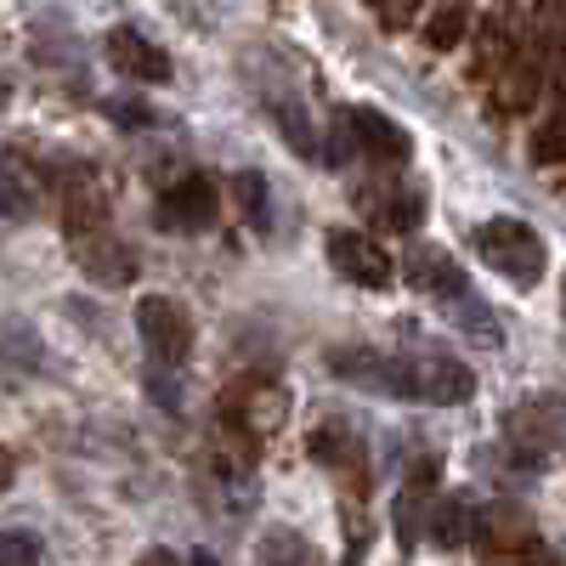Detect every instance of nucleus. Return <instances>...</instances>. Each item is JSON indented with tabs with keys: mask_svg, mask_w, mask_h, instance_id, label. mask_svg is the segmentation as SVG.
<instances>
[{
	"mask_svg": "<svg viewBox=\"0 0 566 566\" xmlns=\"http://www.w3.org/2000/svg\"><path fill=\"white\" fill-rule=\"evenodd\" d=\"M328 374L363 391L402 397V402H464L476 391L470 368L453 357H391V352H368V346L328 352Z\"/></svg>",
	"mask_w": 566,
	"mask_h": 566,
	"instance_id": "f257e3e1",
	"label": "nucleus"
},
{
	"mask_svg": "<svg viewBox=\"0 0 566 566\" xmlns=\"http://www.w3.org/2000/svg\"><path fill=\"white\" fill-rule=\"evenodd\" d=\"M136 335H142V352H148V368L159 374V397L176 408L165 380L181 374V363L193 357V317H187L170 295H142L136 301Z\"/></svg>",
	"mask_w": 566,
	"mask_h": 566,
	"instance_id": "f03ea898",
	"label": "nucleus"
},
{
	"mask_svg": "<svg viewBox=\"0 0 566 566\" xmlns=\"http://www.w3.org/2000/svg\"><path fill=\"white\" fill-rule=\"evenodd\" d=\"M69 250L80 255V266L97 277V283L103 277L108 283H125L136 272L130 250L114 239V221H108V205L103 199H85V193L69 199Z\"/></svg>",
	"mask_w": 566,
	"mask_h": 566,
	"instance_id": "7ed1b4c3",
	"label": "nucleus"
},
{
	"mask_svg": "<svg viewBox=\"0 0 566 566\" xmlns=\"http://www.w3.org/2000/svg\"><path fill=\"white\" fill-rule=\"evenodd\" d=\"M476 255H482L499 277H510L515 290H533V283L544 277V266H549L544 239H538L527 221H515V216H493V221L476 227Z\"/></svg>",
	"mask_w": 566,
	"mask_h": 566,
	"instance_id": "20e7f679",
	"label": "nucleus"
},
{
	"mask_svg": "<svg viewBox=\"0 0 566 566\" xmlns=\"http://www.w3.org/2000/svg\"><path fill=\"white\" fill-rule=\"evenodd\" d=\"M328 266H335L346 283H357V290H386L391 283V255L368 239V232L357 227H340V232H328Z\"/></svg>",
	"mask_w": 566,
	"mask_h": 566,
	"instance_id": "39448f33",
	"label": "nucleus"
},
{
	"mask_svg": "<svg viewBox=\"0 0 566 566\" xmlns=\"http://www.w3.org/2000/svg\"><path fill=\"white\" fill-rule=\"evenodd\" d=\"M340 130H346V148L368 154L374 165H402V159L413 154L408 130H402L391 114H380V108H346V114H340Z\"/></svg>",
	"mask_w": 566,
	"mask_h": 566,
	"instance_id": "423d86ee",
	"label": "nucleus"
},
{
	"mask_svg": "<svg viewBox=\"0 0 566 566\" xmlns=\"http://www.w3.org/2000/svg\"><path fill=\"white\" fill-rule=\"evenodd\" d=\"M216 216H221V193H216V181L205 170L170 181L165 199H159V221L170 232H205V227H216Z\"/></svg>",
	"mask_w": 566,
	"mask_h": 566,
	"instance_id": "0eeeda50",
	"label": "nucleus"
},
{
	"mask_svg": "<svg viewBox=\"0 0 566 566\" xmlns=\"http://www.w3.org/2000/svg\"><path fill=\"white\" fill-rule=\"evenodd\" d=\"M103 52H108V63H114L130 85H165V80H170V57H165V45H159V40H148L142 29H130V23L108 29Z\"/></svg>",
	"mask_w": 566,
	"mask_h": 566,
	"instance_id": "6e6552de",
	"label": "nucleus"
},
{
	"mask_svg": "<svg viewBox=\"0 0 566 566\" xmlns=\"http://www.w3.org/2000/svg\"><path fill=\"white\" fill-rule=\"evenodd\" d=\"M408 277H413V290H424V295H442V301H470V283H464V272H459V261L448 255V250H413L408 255Z\"/></svg>",
	"mask_w": 566,
	"mask_h": 566,
	"instance_id": "1a4fd4ad",
	"label": "nucleus"
},
{
	"mask_svg": "<svg viewBox=\"0 0 566 566\" xmlns=\"http://www.w3.org/2000/svg\"><path fill=\"white\" fill-rule=\"evenodd\" d=\"M357 205L380 227H391V232H413L419 216H424V193H419V187H380V193H357Z\"/></svg>",
	"mask_w": 566,
	"mask_h": 566,
	"instance_id": "9d476101",
	"label": "nucleus"
},
{
	"mask_svg": "<svg viewBox=\"0 0 566 566\" xmlns=\"http://www.w3.org/2000/svg\"><path fill=\"white\" fill-rule=\"evenodd\" d=\"M255 566H317V555L295 527H266L255 544Z\"/></svg>",
	"mask_w": 566,
	"mask_h": 566,
	"instance_id": "9b49d317",
	"label": "nucleus"
},
{
	"mask_svg": "<svg viewBox=\"0 0 566 566\" xmlns=\"http://www.w3.org/2000/svg\"><path fill=\"white\" fill-rule=\"evenodd\" d=\"M464 29H470V12L442 7V12H431V23H424V40H431V52H453V45L464 40Z\"/></svg>",
	"mask_w": 566,
	"mask_h": 566,
	"instance_id": "f8f14e48",
	"label": "nucleus"
},
{
	"mask_svg": "<svg viewBox=\"0 0 566 566\" xmlns=\"http://www.w3.org/2000/svg\"><path fill=\"white\" fill-rule=\"evenodd\" d=\"M0 216H34V193H29V181L12 170V165H0Z\"/></svg>",
	"mask_w": 566,
	"mask_h": 566,
	"instance_id": "ddd939ff",
	"label": "nucleus"
},
{
	"mask_svg": "<svg viewBox=\"0 0 566 566\" xmlns=\"http://www.w3.org/2000/svg\"><path fill=\"white\" fill-rule=\"evenodd\" d=\"M431 533H437L442 549H459V544H464V499H442V504H437Z\"/></svg>",
	"mask_w": 566,
	"mask_h": 566,
	"instance_id": "4468645a",
	"label": "nucleus"
},
{
	"mask_svg": "<svg viewBox=\"0 0 566 566\" xmlns=\"http://www.w3.org/2000/svg\"><path fill=\"white\" fill-rule=\"evenodd\" d=\"M533 154H538L544 165H560V159H566V103H560V108H555V114H549V119L538 125V142H533Z\"/></svg>",
	"mask_w": 566,
	"mask_h": 566,
	"instance_id": "2eb2a0df",
	"label": "nucleus"
},
{
	"mask_svg": "<svg viewBox=\"0 0 566 566\" xmlns=\"http://www.w3.org/2000/svg\"><path fill=\"white\" fill-rule=\"evenodd\" d=\"M0 566H45L34 533H0Z\"/></svg>",
	"mask_w": 566,
	"mask_h": 566,
	"instance_id": "dca6fc26",
	"label": "nucleus"
},
{
	"mask_svg": "<svg viewBox=\"0 0 566 566\" xmlns=\"http://www.w3.org/2000/svg\"><path fill=\"white\" fill-rule=\"evenodd\" d=\"M239 205L250 210V221H255V227H272V210H266V181H261L255 170H244V176H239Z\"/></svg>",
	"mask_w": 566,
	"mask_h": 566,
	"instance_id": "f3484780",
	"label": "nucleus"
},
{
	"mask_svg": "<svg viewBox=\"0 0 566 566\" xmlns=\"http://www.w3.org/2000/svg\"><path fill=\"white\" fill-rule=\"evenodd\" d=\"M493 566H560V560H555L538 538H522V544H515V555H499Z\"/></svg>",
	"mask_w": 566,
	"mask_h": 566,
	"instance_id": "a211bd4d",
	"label": "nucleus"
},
{
	"mask_svg": "<svg viewBox=\"0 0 566 566\" xmlns=\"http://www.w3.org/2000/svg\"><path fill=\"white\" fill-rule=\"evenodd\" d=\"M136 566H181V560H176V555H170V549H148V555H142V560H136Z\"/></svg>",
	"mask_w": 566,
	"mask_h": 566,
	"instance_id": "6ab92c4d",
	"label": "nucleus"
},
{
	"mask_svg": "<svg viewBox=\"0 0 566 566\" xmlns=\"http://www.w3.org/2000/svg\"><path fill=\"white\" fill-rule=\"evenodd\" d=\"M12 470H18V464H12V448H0V493L12 488Z\"/></svg>",
	"mask_w": 566,
	"mask_h": 566,
	"instance_id": "aec40b11",
	"label": "nucleus"
},
{
	"mask_svg": "<svg viewBox=\"0 0 566 566\" xmlns=\"http://www.w3.org/2000/svg\"><path fill=\"white\" fill-rule=\"evenodd\" d=\"M193 566H216V560H210V555H193Z\"/></svg>",
	"mask_w": 566,
	"mask_h": 566,
	"instance_id": "412c9836",
	"label": "nucleus"
}]
</instances>
